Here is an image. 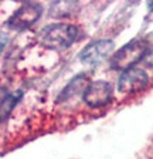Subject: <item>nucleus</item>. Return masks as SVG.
<instances>
[{"label":"nucleus","instance_id":"f257e3e1","mask_svg":"<svg viewBox=\"0 0 153 159\" xmlns=\"http://www.w3.org/2000/svg\"><path fill=\"white\" fill-rule=\"evenodd\" d=\"M78 37V29L70 23H55L44 27L40 33V43L50 50H65Z\"/></svg>","mask_w":153,"mask_h":159},{"label":"nucleus","instance_id":"f03ea898","mask_svg":"<svg viewBox=\"0 0 153 159\" xmlns=\"http://www.w3.org/2000/svg\"><path fill=\"white\" fill-rule=\"evenodd\" d=\"M147 43L142 39H135L119 48L109 60V66L115 71H126L133 68V66L139 63L147 53Z\"/></svg>","mask_w":153,"mask_h":159},{"label":"nucleus","instance_id":"7ed1b4c3","mask_svg":"<svg viewBox=\"0 0 153 159\" xmlns=\"http://www.w3.org/2000/svg\"><path fill=\"white\" fill-rule=\"evenodd\" d=\"M149 84V75L142 68H130L120 74L118 80V89L120 94H136L145 89Z\"/></svg>","mask_w":153,"mask_h":159},{"label":"nucleus","instance_id":"20e7f679","mask_svg":"<svg viewBox=\"0 0 153 159\" xmlns=\"http://www.w3.org/2000/svg\"><path fill=\"white\" fill-rule=\"evenodd\" d=\"M84 102L91 108H101L111 102L112 98V87L108 81L98 80L88 84L87 89L82 94Z\"/></svg>","mask_w":153,"mask_h":159},{"label":"nucleus","instance_id":"39448f33","mask_svg":"<svg viewBox=\"0 0 153 159\" xmlns=\"http://www.w3.org/2000/svg\"><path fill=\"white\" fill-rule=\"evenodd\" d=\"M41 13H43V7L38 3H23L19 10H16V13L9 19L7 24L11 29L16 30H24L27 27L33 26L37 20L41 17Z\"/></svg>","mask_w":153,"mask_h":159},{"label":"nucleus","instance_id":"423d86ee","mask_svg":"<svg viewBox=\"0 0 153 159\" xmlns=\"http://www.w3.org/2000/svg\"><path fill=\"white\" fill-rule=\"evenodd\" d=\"M113 50V43L111 40H97L94 43L88 44L81 51L80 60L87 66H97L111 56Z\"/></svg>","mask_w":153,"mask_h":159},{"label":"nucleus","instance_id":"0eeeda50","mask_svg":"<svg viewBox=\"0 0 153 159\" xmlns=\"http://www.w3.org/2000/svg\"><path fill=\"white\" fill-rule=\"evenodd\" d=\"M87 87H88L87 77L84 75V74L76 75L75 78L71 80V83L63 89V93H61V95H60V99L65 101V99L71 98V97L76 95V94H80V93L84 94V91L87 89Z\"/></svg>","mask_w":153,"mask_h":159},{"label":"nucleus","instance_id":"6e6552de","mask_svg":"<svg viewBox=\"0 0 153 159\" xmlns=\"http://www.w3.org/2000/svg\"><path fill=\"white\" fill-rule=\"evenodd\" d=\"M143 61H145V64H146L147 67H152V68H153V48L152 50H147L146 56L143 57Z\"/></svg>","mask_w":153,"mask_h":159},{"label":"nucleus","instance_id":"1a4fd4ad","mask_svg":"<svg viewBox=\"0 0 153 159\" xmlns=\"http://www.w3.org/2000/svg\"><path fill=\"white\" fill-rule=\"evenodd\" d=\"M149 9H150V10H153V3H149Z\"/></svg>","mask_w":153,"mask_h":159}]
</instances>
